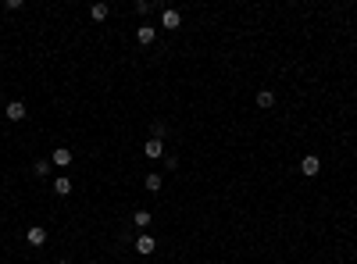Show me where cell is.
Segmentation results:
<instances>
[{
	"label": "cell",
	"mask_w": 357,
	"mask_h": 264,
	"mask_svg": "<svg viewBox=\"0 0 357 264\" xmlns=\"http://www.w3.org/2000/svg\"><path fill=\"white\" fill-rule=\"evenodd\" d=\"M161 161H164V172H175L179 168V157H172V154H164Z\"/></svg>",
	"instance_id": "5bb4252c"
},
{
	"label": "cell",
	"mask_w": 357,
	"mask_h": 264,
	"mask_svg": "<svg viewBox=\"0 0 357 264\" xmlns=\"http://www.w3.org/2000/svg\"><path fill=\"white\" fill-rule=\"evenodd\" d=\"M71 190H75V186H71L68 175H58V179H54V193H58V197H68Z\"/></svg>",
	"instance_id": "8fae6325"
},
{
	"label": "cell",
	"mask_w": 357,
	"mask_h": 264,
	"mask_svg": "<svg viewBox=\"0 0 357 264\" xmlns=\"http://www.w3.org/2000/svg\"><path fill=\"white\" fill-rule=\"evenodd\" d=\"M133 225H136V229H146V225H150V211H136V214H133Z\"/></svg>",
	"instance_id": "4fadbf2b"
},
{
	"label": "cell",
	"mask_w": 357,
	"mask_h": 264,
	"mask_svg": "<svg viewBox=\"0 0 357 264\" xmlns=\"http://www.w3.org/2000/svg\"><path fill=\"white\" fill-rule=\"evenodd\" d=\"M318 172H322V157H318V154H307V157L300 161V175H307V179H314Z\"/></svg>",
	"instance_id": "6da1fadb"
},
{
	"label": "cell",
	"mask_w": 357,
	"mask_h": 264,
	"mask_svg": "<svg viewBox=\"0 0 357 264\" xmlns=\"http://www.w3.org/2000/svg\"><path fill=\"white\" fill-rule=\"evenodd\" d=\"M143 154H146V157H150V161H157V157H164V143H161V139H154V136H150V139H146V143H143Z\"/></svg>",
	"instance_id": "277c9868"
},
{
	"label": "cell",
	"mask_w": 357,
	"mask_h": 264,
	"mask_svg": "<svg viewBox=\"0 0 357 264\" xmlns=\"http://www.w3.org/2000/svg\"><path fill=\"white\" fill-rule=\"evenodd\" d=\"M4 115H7V122H22V118H25V104H22V100H11Z\"/></svg>",
	"instance_id": "52a82bcc"
},
{
	"label": "cell",
	"mask_w": 357,
	"mask_h": 264,
	"mask_svg": "<svg viewBox=\"0 0 357 264\" xmlns=\"http://www.w3.org/2000/svg\"><path fill=\"white\" fill-rule=\"evenodd\" d=\"M257 107H261V111H272V107H275V93H272V89H257Z\"/></svg>",
	"instance_id": "9c48e42d"
},
{
	"label": "cell",
	"mask_w": 357,
	"mask_h": 264,
	"mask_svg": "<svg viewBox=\"0 0 357 264\" xmlns=\"http://www.w3.org/2000/svg\"><path fill=\"white\" fill-rule=\"evenodd\" d=\"M0 36H4V25H0Z\"/></svg>",
	"instance_id": "ac0fdd59"
},
{
	"label": "cell",
	"mask_w": 357,
	"mask_h": 264,
	"mask_svg": "<svg viewBox=\"0 0 357 264\" xmlns=\"http://www.w3.org/2000/svg\"><path fill=\"white\" fill-rule=\"evenodd\" d=\"M107 14H111V7H107V4H104V0H97V4H93V7H89V18H93V22H104V18H107Z\"/></svg>",
	"instance_id": "7c38bea8"
},
{
	"label": "cell",
	"mask_w": 357,
	"mask_h": 264,
	"mask_svg": "<svg viewBox=\"0 0 357 264\" xmlns=\"http://www.w3.org/2000/svg\"><path fill=\"white\" fill-rule=\"evenodd\" d=\"M50 168H54L50 161H36V175H50Z\"/></svg>",
	"instance_id": "9a60e30c"
},
{
	"label": "cell",
	"mask_w": 357,
	"mask_h": 264,
	"mask_svg": "<svg viewBox=\"0 0 357 264\" xmlns=\"http://www.w3.org/2000/svg\"><path fill=\"white\" fill-rule=\"evenodd\" d=\"M150 132H154V139H161V136H164V122H154V125H150Z\"/></svg>",
	"instance_id": "2e32d148"
},
{
	"label": "cell",
	"mask_w": 357,
	"mask_h": 264,
	"mask_svg": "<svg viewBox=\"0 0 357 264\" xmlns=\"http://www.w3.org/2000/svg\"><path fill=\"white\" fill-rule=\"evenodd\" d=\"M143 186H146V193H161V186H164V179H161V172H150V175L143 179Z\"/></svg>",
	"instance_id": "30bf717a"
},
{
	"label": "cell",
	"mask_w": 357,
	"mask_h": 264,
	"mask_svg": "<svg viewBox=\"0 0 357 264\" xmlns=\"http://www.w3.org/2000/svg\"><path fill=\"white\" fill-rule=\"evenodd\" d=\"M50 164H54V168H68V164H71V150H68V146H54Z\"/></svg>",
	"instance_id": "7a4b0ae2"
},
{
	"label": "cell",
	"mask_w": 357,
	"mask_h": 264,
	"mask_svg": "<svg viewBox=\"0 0 357 264\" xmlns=\"http://www.w3.org/2000/svg\"><path fill=\"white\" fill-rule=\"evenodd\" d=\"M136 40H140L143 47H150V43L157 40V29H154V25L146 22V25H140V29H136Z\"/></svg>",
	"instance_id": "5b68a950"
},
{
	"label": "cell",
	"mask_w": 357,
	"mask_h": 264,
	"mask_svg": "<svg viewBox=\"0 0 357 264\" xmlns=\"http://www.w3.org/2000/svg\"><path fill=\"white\" fill-rule=\"evenodd\" d=\"M161 25H164V29H179V25H182V14H179L175 7H168V11L161 14Z\"/></svg>",
	"instance_id": "8992f818"
},
{
	"label": "cell",
	"mask_w": 357,
	"mask_h": 264,
	"mask_svg": "<svg viewBox=\"0 0 357 264\" xmlns=\"http://www.w3.org/2000/svg\"><path fill=\"white\" fill-rule=\"evenodd\" d=\"M58 264H71V261H58Z\"/></svg>",
	"instance_id": "e0dca14e"
},
{
	"label": "cell",
	"mask_w": 357,
	"mask_h": 264,
	"mask_svg": "<svg viewBox=\"0 0 357 264\" xmlns=\"http://www.w3.org/2000/svg\"><path fill=\"white\" fill-rule=\"evenodd\" d=\"M154 250H157V239L150 232H140L136 236V254H154Z\"/></svg>",
	"instance_id": "3957f363"
},
{
	"label": "cell",
	"mask_w": 357,
	"mask_h": 264,
	"mask_svg": "<svg viewBox=\"0 0 357 264\" xmlns=\"http://www.w3.org/2000/svg\"><path fill=\"white\" fill-rule=\"evenodd\" d=\"M25 239H29L32 247H43V243H47V229H40V225H32V229H25Z\"/></svg>",
	"instance_id": "ba28073f"
}]
</instances>
